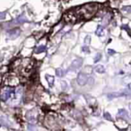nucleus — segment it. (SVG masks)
<instances>
[{"label":"nucleus","mask_w":131,"mask_h":131,"mask_svg":"<svg viewBox=\"0 0 131 131\" xmlns=\"http://www.w3.org/2000/svg\"><path fill=\"white\" fill-rule=\"evenodd\" d=\"M101 58V53H97L95 56V58H94V62L97 63V62H99V60Z\"/></svg>","instance_id":"nucleus-19"},{"label":"nucleus","mask_w":131,"mask_h":131,"mask_svg":"<svg viewBox=\"0 0 131 131\" xmlns=\"http://www.w3.org/2000/svg\"><path fill=\"white\" fill-rule=\"evenodd\" d=\"M117 118H121V119H127L128 118V112L124 110V109H120L119 111H118V114H117Z\"/></svg>","instance_id":"nucleus-6"},{"label":"nucleus","mask_w":131,"mask_h":131,"mask_svg":"<svg viewBox=\"0 0 131 131\" xmlns=\"http://www.w3.org/2000/svg\"><path fill=\"white\" fill-rule=\"evenodd\" d=\"M5 13H4V12L0 13V20H3V19H5Z\"/></svg>","instance_id":"nucleus-22"},{"label":"nucleus","mask_w":131,"mask_h":131,"mask_svg":"<svg viewBox=\"0 0 131 131\" xmlns=\"http://www.w3.org/2000/svg\"><path fill=\"white\" fill-rule=\"evenodd\" d=\"M77 11V15H80L85 19H90L97 11V5H85L81 7Z\"/></svg>","instance_id":"nucleus-1"},{"label":"nucleus","mask_w":131,"mask_h":131,"mask_svg":"<svg viewBox=\"0 0 131 131\" xmlns=\"http://www.w3.org/2000/svg\"><path fill=\"white\" fill-rule=\"evenodd\" d=\"M122 29L126 30L127 31V33H128V35L131 36V31H130V28L128 27V25H127V24H123V25H122Z\"/></svg>","instance_id":"nucleus-17"},{"label":"nucleus","mask_w":131,"mask_h":131,"mask_svg":"<svg viewBox=\"0 0 131 131\" xmlns=\"http://www.w3.org/2000/svg\"><path fill=\"white\" fill-rule=\"evenodd\" d=\"M111 20V15L110 14H107V15L102 18V24L103 25H107L109 23V22Z\"/></svg>","instance_id":"nucleus-13"},{"label":"nucleus","mask_w":131,"mask_h":131,"mask_svg":"<svg viewBox=\"0 0 131 131\" xmlns=\"http://www.w3.org/2000/svg\"><path fill=\"white\" fill-rule=\"evenodd\" d=\"M46 50H47V48H46V46H39V47H37L35 49V53L37 54H40V53H42V52H45Z\"/></svg>","instance_id":"nucleus-12"},{"label":"nucleus","mask_w":131,"mask_h":131,"mask_svg":"<svg viewBox=\"0 0 131 131\" xmlns=\"http://www.w3.org/2000/svg\"><path fill=\"white\" fill-rule=\"evenodd\" d=\"M103 118L105 119H107V120H110V121H112L113 119H112V118H111V114L110 113H108V112H105L104 114H103Z\"/></svg>","instance_id":"nucleus-16"},{"label":"nucleus","mask_w":131,"mask_h":131,"mask_svg":"<svg viewBox=\"0 0 131 131\" xmlns=\"http://www.w3.org/2000/svg\"><path fill=\"white\" fill-rule=\"evenodd\" d=\"M122 11L126 12L127 14H130L131 13V5H125L122 7Z\"/></svg>","instance_id":"nucleus-15"},{"label":"nucleus","mask_w":131,"mask_h":131,"mask_svg":"<svg viewBox=\"0 0 131 131\" xmlns=\"http://www.w3.org/2000/svg\"><path fill=\"white\" fill-rule=\"evenodd\" d=\"M82 64H83V59H81V58H76L75 60H73V62L71 63L70 66H69V70L74 71V70L78 69V68H80Z\"/></svg>","instance_id":"nucleus-5"},{"label":"nucleus","mask_w":131,"mask_h":131,"mask_svg":"<svg viewBox=\"0 0 131 131\" xmlns=\"http://www.w3.org/2000/svg\"><path fill=\"white\" fill-rule=\"evenodd\" d=\"M127 87H128V89H129V90L131 91V84H129V85H127Z\"/></svg>","instance_id":"nucleus-24"},{"label":"nucleus","mask_w":131,"mask_h":131,"mask_svg":"<svg viewBox=\"0 0 131 131\" xmlns=\"http://www.w3.org/2000/svg\"><path fill=\"white\" fill-rule=\"evenodd\" d=\"M121 96H127V94L124 92H111V93H109L108 94V98L109 99H114V98H117V97H121Z\"/></svg>","instance_id":"nucleus-8"},{"label":"nucleus","mask_w":131,"mask_h":131,"mask_svg":"<svg viewBox=\"0 0 131 131\" xmlns=\"http://www.w3.org/2000/svg\"><path fill=\"white\" fill-rule=\"evenodd\" d=\"M128 107H129V110H130V111H131V103H130V104H129V106H128Z\"/></svg>","instance_id":"nucleus-25"},{"label":"nucleus","mask_w":131,"mask_h":131,"mask_svg":"<svg viewBox=\"0 0 131 131\" xmlns=\"http://www.w3.org/2000/svg\"><path fill=\"white\" fill-rule=\"evenodd\" d=\"M20 33H21L20 29L15 28V29L10 30L8 32H7V38L10 39V40H15V39H16L17 37H19Z\"/></svg>","instance_id":"nucleus-4"},{"label":"nucleus","mask_w":131,"mask_h":131,"mask_svg":"<svg viewBox=\"0 0 131 131\" xmlns=\"http://www.w3.org/2000/svg\"><path fill=\"white\" fill-rule=\"evenodd\" d=\"M56 75L58 76V77H62V76L65 75V72H64L63 69H61V68H58L56 70Z\"/></svg>","instance_id":"nucleus-14"},{"label":"nucleus","mask_w":131,"mask_h":131,"mask_svg":"<svg viewBox=\"0 0 131 131\" xmlns=\"http://www.w3.org/2000/svg\"><path fill=\"white\" fill-rule=\"evenodd\" d=\"M27 22V19L25 18V16L23 15H20L19 17H17L15 21V23H17V24H21V23H25Z\"/></svg>","instance_id":"nucleus-9"},{"label":"nucleus","mask_w":131,"mask_h":131,"mask_svg":"<svg viewBox=\"0 0 131 131\" xmlns=\"http://www.w3.org/2000/svg\"><path fill=\"white\" fill-rule=\"evenodd\" d=\"M45 78H46V80H47V82H48V84H49V85L50 86V87H52L53 85H54V82H55L54 76H50V75H46Z\"/></svg>","instance_id":"nucleus-10"},{"label":"nucleus","mask_w":131,"mask_h":131,"mask_svg":"<svg viewBox=\"0 0 131 131\" xmlns=\"http://www.w3.org/2000/svg\"><path fill=\"white\" fill-rule=\"evenodd\" d=\"M14 92V89L13 88H10V87H5L2 91H1V93H0V98L2 101H6L8 100L11 97V95L13 94Z\"/></svg>","instance_id":"nucleus-2"},{"label":"nucleus","mask_w":131,"mask_h":131,"mask_svg":"<svg viewBox=\"0 0 131 131\" xmlns=\"http://www.w3.org/2000/svg\"><path fill=\"white\" fill-rule=\"evenodd\" d=\"M108 53H109V55L112 56V55H114V54H115L116 52L113 50H108Z\"/></svg>","instance_id":"nucleus-23"},{"label":"nucleus","mask_w":131,"mask_h":131,"mask_svg":"<svg viewBox=\"0 0 131 131\" xmlns=\"http://www.w3.org/2000/svg\"><path fill=\"white\" fill-rule=\"evenodd\" d=\"M94 70H95V72L99 73V74H104L105 73V67L102 65H97L94 67Z\"/></svg>","instance_id":"nucleus-11"},{"label":"nucleus","mask_w":131,"mask_h":131,"mask_svg":"<svg viewBox=\"0 0 131 131\" xmlns=\"http://www.w3.org/2000/svg\"><path fill=\"white\" fill-rule=\"evenodd\" d=\"M95 34L99 37H102V36L105 34V31H104V27L101 25H99L97 27V29L95 31Z\"/></svg>","instance_id":"nucleus-7"},{"label":"nucleus","mask_w":131,"mask_h":131,"mask_svg":"<svg viewBox=\"0 0 131 131\" xmlns=\"http://www.w3.org/2000/svg\"><path fill=\"white\" fill-rule=\"evenodd\" d=\"M91 43V36L90 35H87L85 38V45H89Z\"/></svg>","instance_id":"nucleus-18"},{"label":"nucleus","mask_w":131,"mask_h":131,"mask_svg":"<svg viewBox=\"0 0 131 131\" xmlns=\"http://www.w3.org/2000/svg\"><path fill=\"white\" fill-rule=\"evenodd\" d=\"M77 84L81 86H84L86 84H87V81H88V76H86L85 73H80V74H78V76H77Z\"/></svg>","instance_id":"nucleus-3"},{"label":"nucleus","mask_w":131,"mask_h":131,"mask_svg":"<svg viewBox=\"0 0 131 131\" xmlns=\"http://www.w3.org/2000/svg\"><path fill=\"white\" fill-rule=\"evenodd\" d=\"M82 51H83V52H85V53H90L89 47H87V46H83V47H82Z\"/></svg>","instance_id":"nucleus-20"},{"label":"nucleus","mask_w":131,"mask_h":131,"mask_svg":"<svg viewBox=\"0 0 131 131\" xmlns=\"http://www.w3.org/2000/svg\"><path fill=\"white\" fill-rule=\"evenodd\" d=\"M61 85H62V89H63V90H65L66 89V83L65 81H62V82H61Z\"/></svg>","instance_id":"nucleus-21"}]
</instances>
